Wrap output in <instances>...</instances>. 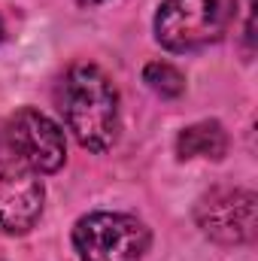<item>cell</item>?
<instances>
[{
    "mask_svg": "<svg viewBox=\"0 0 258 261\" xmlns=\"http://www.w3.org/2000/svg\"><path fill=\"white\" fill-rule=\"evenodd\" d=\"M76 3H82V6H94V3H104V0H76Z\"/></svg>",
    "mask_w": 258,
    "mask_h": 261,
    "instance_id": "9c48e42d",
    "label": "cell"
},
{
    "mask_svg": "<svg viewBox=\"0 0 258 261\" xmlns=\"http://www.w3.org/2000/svg\"><path fill=\"white\" fill-rule=\"evenodd\" d=\"M231 24V0H164L155 15V40L167 52H194Z\"/></svg>",
    "mask_w": 258,
    "mask_h": 261,
    "instance_id": "7a4b0ae2",
    "label": "cell"
},
{
    "mask_svg": "<svg viewBox=\"0 0 258 261\" xmlns=\"http://www.w3.org/2000/svg\"><path fill=\"white\" fill-rule=\"evenodd\" d=\"M58 110L88 152H107L119 140V91L94 64H73L58 88Z\"/></svg>",
    "mask_w": 258,
    "mask_h": 261,
    "instance_id": "6da1fadb",
    "label": "cell"
},
{
    "mask_svg": "<svg viewBox=\"0 0 258 261\" xmlns=\"http://www.w3.org/2000/svg\"><path fill=\"white\" fill-rule=\"evenodd\" d=\"M3 37H6V28H3V18H0V43H3Z\"/></svg>",
    "mask_w": 258,
    "mask_h": 261,
    "instance_id": "30bf717a",
    "label": "cell"
},
{
    "mask_svg": "<svg viewBox=\"0 0 258 261\" xmlns=\"http://www.w3.org/2000/svg\"><path fill=\"white\" fill-rule=\"evenodd\" d=\"M0 149L6 158L31 167L34 173H55L67 158L64 130L40 110H18L0 130Z\"/></svg>",
    "mask_w": 258,
    "mask_h": 261,
    "instance_id": "277c9868",
    "label": "cell"
},
{
    "mask_svg": "<svg viewBox=\"0 0 258 261\" xmlns=\"http://www.w3.org/2000/svg\"><path fill=\"white\" fill-rule=\"evenodd\" d=\"M43 182L31 167L0 158V228L6 234H28L43 213Z\"/></svg>",
    "mask_w": 258,
    "mask_h": 261,
    "instance_id": "8992f818",
    "label": "cell"
},
{
    "mask_svg": "<svg viewBox=\"0 0 258 261\" xmlns=\"http://www.w3.org/2000/svg\"><path fill=\"white\" fill-rule=\"evenodd\" d=\"M228 152V134L219 122H197L179 130L176 137V155L186 158H213L219 161Z\"/></svg>",
    "mask_w": 258,
    "mask_h": 261,
    "instance_id": "52a82bcc",
    "label": "cell"
},
{
    "mask_svg": "<svg viewBox=\"0 0 258 261\" xmlns=\"http://www.w3.org/2000/svg\"><path fill=\"white\" fill-rule=\"evenodd\" d=\"M143 82H146L155 94H161V97H179V94L186 91V76H183L173 64H164V61L146 64Z\"/></svg>",
    "mask_w": 258,
    "mask_h": 261,
    "instance_id": "ba28073f",
    "label": "cell"
},
{
    "mask_svg": "<svg viewBox=\"0 0 258 261\" xmlns=\"http://www.w3.org/2000/svg\"><path fill=\"white\" fill-rule=\"evenodd\" d=\"M79 261H140L149 249V228L128 213H88L73 228Z\"/></svg>",
    "mask_w": 258,
    "mask_h": 261,
    "instance_id": "3957f363",
    "label": "cell"
},
{
    "mask_svg": "<svg viewBox=\"0 0 258 261\" xmlns=\"http://www.w3.org/2000/svg\"><path fill=\"white\" fill-rule=\"evenodd\" d=\"M255 203L258 197L249 189H213L197 200L194 219L210 240L234 246L255 237Z\"/></svg>",
    "mask_w": 258,
    "mask_h": 261,
    "instance_id": "5b68a950",
    "label": "cell"
}]
</instances>
